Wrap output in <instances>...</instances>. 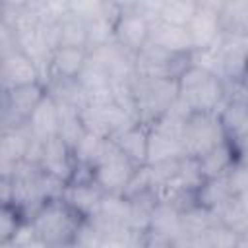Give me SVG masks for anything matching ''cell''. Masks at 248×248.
I'll list each match as a JSON object with an SVG mask.
<instances>
[{
  "instance_id": "1",
  "label": "cell",
  "mask_w": 248,
  "mask_h": 248,
  "mask_svg": "<svg viewBox=\"0 0 248 248\" xmlns=\"http://www.w3.org/2000/svg\"><path fill=\"white\" fill-rule=\"evenodd\" d=\"M176 81L178 99L190 108L192 114H217L227 103V83L190 62L180 72Z\"/></svg>"
},
{
  "instance_id": "2",
  "label": "cell",
  "mask_w": 248,
  "mask_h": 248,
  "mask_svg": "<svg viewBox=\"0 0 248 248\" xmlns=\"http://www.w3.org/2000/svg\"><path fill=\"white\" fill-rule=\"evenodd\" d=\"M134 99L138 122L151 126L178 101L176 78H136Z\"/></svg>"
},
{
  "instance_id": "3",
  "label": "cell",
  "mask_w": 248,
  "mask_h": 248,
  "mask_svg": "<svg viewBox=\"0 0 248 248\" xmlns=\"http://www.w3.org/2000/svg\"><path fill=\"white\" fill-rule=\"evenodd\" d=\"M85 219H81L70 205H66L60 198L45 202L33 215L31 223L37 231V234L46 240L52 246L72 242L79 225Z\"/></svg>"
},
{
  "instance_id": "4",
  "label": "cell",
  "mask_w": 248,
  "mask_h": 248,
  "mask_svg": "<svg viewBox=\"0 0 248 248\" xmlns=\"http://www.w3.org/2000/svg\"><path fill=\"white\" fill-rule=\"evenodd\" d=\"M91 170H93V182L105 194H124L126 186L130 184L132 176L138 170V165H134L110 140L108 149Z\"/></svg>"
},
{
  "instance_id": "5",
  "label": "cell",
  "mask_w": 248,
  "mask_h": 248,
  "mask_svg": "<svg viewBox=\"0 0 248 248\" xmlns=\"http://www.w3.org/2000/svg\"><path fill=\"white\" fill-rule=\"evenodd\" d=\"M223 141H227V138H225V132H223V126L217 114L194 112L188 118L184 134H182L186 157L200 159L202 155L209 153L213 147H217Z\"/></svg>"
},
{
  "instance_id": "6",
  "label": "cell",
  "mask_w": 248,
  "mask_h": 248,
  "mask_svg": "<svg viewBox=\"0 0 248 248\" xmlns=\"http://www.w3.org/2000/svg\"><path fill=\"white\" fill-rule=\"evenodd\" d=\"M151 25L153 23L138 10L136 2H120V14L114 23V43L136 56L149 45Z\"/></svg>"
},
{
  "instance_id": "7",
  "label": "cell",
  "mask_w": 248,
  "mask_h": 248,
  "mask_svg": "<svg viewBox=\"0 0 248 248\" xmlns=\"http://www.w3.org/2000/svg\"><path fill=\"white\" fill-rule=\"evenodd\" d=\"M48 93L45 83H31L2 91V128H16L27 124L31 112Z\"/></svg>"
},
{
  "instance_id": "8",
  "label": "cell",
  "mask_w": 248,
  "mask_h": 248,
  "mask_svg": "<svg viewBox=\"0 0 248 248\" xmlns=\"http://www.w3.org/2000/svg\"><path fill=\"white\" fill-rule=\"evenodd\" d=\"M81 122L85 132L101 136L105 140H112L130 124L138 122L128 110H124L116 103L105 105H85L81 108Z\"/></svg>"
},
{
  "instance_id": "9",
  "label": "cell",
  "mask_w": 248,
  "mask_h": 248,
  "mask_svg": "<svg viewBox=\"0 0 248 248\" xmlns=\"http://www.w3.org/2000/svg\"><path fill=\"white\" fill-rule=\"evenodd\" d=\"M219 8H221V2L202 0L198 4V10H196L192 21L186 27L194 50L207 48V46L221 43L223 31H221V21H219Z\"/></svg>"
},
{
  "instance_id": "10",
  "label": "cell",
  "mask_w": 248,
  "mask_h": 248,
  "mask_svg": "<svg viewBox=\"0 0 248 248\" xmlns=\"http://www.w3.org/2000/svg\"><path fill=\"white\" fill-rule=\"evenodd\" d=\"M0 78H2V91L31 85V83H45L43 72L27 54L14 48L6 54H0Z\"/></svg>"
},
{
  "instance_id": "11",
  "label": "cell",
  "mask_w": 248,
  "mask_h": 248,
  "mask_svg": "<svg viewBox=\"0 0 248 248\" xmlns=\"http://www.w3.org/2000/svg\"><path fill=\"white\" fill-rule=\"evenodd\" d=\"M39 170L48 174L50 178L68 184L74 176L76 163L72 157V147L62 140V138H50L43 141L41 147V157H39Z\"/></svg>"
},
{
  "instance_id": "12",
  "label": "cell",
  "mask_w": 248,
  "mask_h": 248,
  "mask_svg": "<svg viewBox=\"0 0 248 248\" xmlns=\"http://www.w3.org/2000/svg\"><path fill=\"white\" fill-rule=\"evenodd\" d=\"M33 134L23 126L16 128H2V140H0V172L2 178H10L19 163L25 161L29 147L33 143Z\"/></svg>"
},
{
  "instance_id": "13",
  "label": "cell",
  "mask_w": 248,
  "mask_h": 248,
  "mask_svg": "<svg viewBox=\"0 0 248 248\" xmlns=\"http://www.w3.org/2000/svg\"><path fill=\"white\" fill-rule=\"evenodd\" d=\"M227 141L240 157H248V103L229 101L217 112Z\"/></svg>"
},
{
  "instance_id": "14",
  "label": "cell",
  "mask_w": 248,
  "mask_h": 248,
  "mask_svg": "<svg viewBox=\"0 0 248 248\" xmlns=\"http://www.w3.org/2000/svg\"><path fill=\"white\" fill-rule=\"evenodd\" d=\"M89 60L87 48H74V46H58L48 62L46 68V87L54 81H74L83 72Z\"/></svg>"
},
{
  "instance_id": "15",
  "label": "cell",
  "mask_w": 248,
  "mask_h": 248,
  "mask_svg": "<svg viewBox=\"0 0 248 248\" xmlns=\"http://www.w3.org/2000/svg\"><path fill=\"white\" fill-rule=\"evenodd\" d=\"M147 236L159 238L163 242H169L172 248L182 240L184 227H182V209L174 203H163L155 202L151 211V223Z\"/></svg>"
},
{
  "instance_id": "16",
  "label": "cell",
  "mask_w": 248,
  "mask_h": 248,
  "mask_svg": "<svg viewBox=\"0 0 248 248\" xmlns=\"http://www.w3.org/2000/svg\"><path fill=\"white\" fill-rule=\"evenodd\" d=\"M105 192L93 182V180H83V182H68L60 194V200L70 205L81 219H93L101 207Z\"/></svg>"
},
{
  "instance_id": "17",
  "label": "cell",
  "mask_w": 248,
  "mask_h": 248,
  "mask_svg": "<svg viewBox=\"0 0 248 248\" xmlns=\"http://www.w3.org/2000/svg\"><path fill=\"white\" fill-rule=\"evenodd\" d=\"M27 128L31 130L33 138L39 141H46L50 138H56L60 132V110L56 99L46 93L43 101L37 105V108L31 112L27 120Z\"/></svg>"
},
{
  "instance_id": "18",
  "label": "cell",
  "mask_w": 248,
  "mask_h": 248,
  "mask_svg": "<svg viewBox=\"0 0 248 248\" xmlns=\"http://www.w3.org/2000/svg\"><path fill=\"white\" fill-rule=\"evenodd\" d=\"M186 157L184 143L180 138L165 134L161 130L149 128V141H147V163L149 167L163 165V163H174Z\"/></svg>"
},
{
  "instance_id": "19",
  "label": "cell",
  "mask_w": 248,
  "mask_h": 248,
  "mask_svg": "<svg viewBox=\"0 0 248 248\" xmlns=\"http://www.w3.org/2000/svg\"><path fill=\"white\" fill-rule=\"evenodd\" d=\"M114 145L138 167L147 163V141H149V126L141 122H134L124 128L120 134L112 138Z\"/></svg>"
},
{
  "instance_id": "20",
  "label": "cell",
  "mask_w": 248,
  "mask_h": 248,
  "mask_svg": "<svg viewBox=\"0 0 248 248\" xmlns=\"http://www.w3.org/2000/svg\"><path fill=\"white\" fill-rule=\"evenodd\" d=\"M149 45H155L174 56H190V52L194 50L186 27H176L163 21H155L151 25Z\"/></svg>"
},
{
  "instance_id": "21",
  "label": "cell",
  "mask_w": 248,
  "mask_h": 248,
  "mask_svg": "<svg viewBox=\"0 0 248 248\" xmlns=\"http://www.w3.org/2000/svg\"><path fill=\"white\" fill-rule=\"evenodd\" d=\"M238 159H240V155L236 153V149L229 141H223L217 147H213L209 153L202 155L198 159V165H200V172H202L203 180H207V178L225 176Z\"/></svg>"
},
{
  "instance_id": "22",
  "label": "cell",
  "mask_w": 248,
  "mask_h": 248,
  "mask_svg": "<svg viewBox=\"0 0 248 248\" xmlns=\"http://www.w3.org/2000/svg\"><path fill=\"white\" fill-rule=\"evenodd\" d=\"M219 21L225 37L248 39V0L221 2Z\"/></svg>"
},
{
  "instance_id": "23",
  "label": "cell",
  "mask_w": 248,
  "mask_h": 248,
  "mask_svg": "<svg viewBox=\"0 0 248 248\" xmlns=\"http://www.w3.org/2000/svg\"><path fill=\"white\" fill-rule=\"evenodd\" d=\"M108 143L110 140H105L91 132H83L78 143L72 147V157H74L76 167L93 169L99 163V159L105 155V151L108 149Z\"/></svg>"
},
{
  "instance_id": "24",
  "label": "cell",
  "mask_w": 248,
  "mask_h": 248,
  "mask_svg": "<svg viewBox=\"0 0 248 248\" xmlns=\"http://www.w3.org/2000/svg\"><path fill=\"white\" fill-rule=\"evenodd\" d=\"M229 198H232V192L229 188L227 176H219V178H207L200 184V188L194 194V203L203 209L215 211Z\"/></svg>"
},
{
  "instance_id": "25",
  "label": "cell",
  "mask_w": 248,
  "mask_h": 248,
  "mask_svg": "<svg viewBox=\"0 0 248 248\" xmlns=\"http://www.w3.org/2000/svg\"><path fill=\"white\" fill-rule=\"evenodd\" d=\"M198 0H161L159 21L176 27H188L198 10Z\"/></svg>"
},
{
  "instance_id": "26",
  "label": "cell",
  "mask_w": 248,
  "mask_h": 248,
  "mask_svg": "<svg viewBox=\"0 0 248 248\" xmlns=\"http://www.w3.org/2000/svg\"><path fill=\"white\" fill-rule=\"evenodd\" d=\"M58 46H74L87 48V21L68 16L58 25Z\"/></svg>"
},
{
  "instance_id": "27",
  "label": "cell",
  "mask_w": 248,
  "mask_h": 248,
  "mask_svg": "<svg viewBox=\"0 0 248 248\" xmlns=\"http://www.w3.org/2000/svg\"><path fill=\"white\" fill-rule=\"evenodd\" d=\"M213 215H215V221H217L219 225L229 227V229H232V231H236V232H240V234H242V232L246 231V227H248V215H246V211L242 209V205H240V202H238L236 196L229 198L223 205H219V207L213 211Z\"/></svg>"
},
{
  "instance_id": "28",
  "label": "cell",
  "mask_w": 248,
  "mask_h": 248,
  "mask_svg": "<svg viewBox=\"0 0 248 248\" xmlns=\"http://www.w3.org/2000/svg\"><path fill=\"white\" fill-rule=\"evenodd\" d=\"M223 41V39H221ZM190 64L205 70L207 74L215 76L221 79V72H223V54H221V43L213 45V46H207V48H198V50H192L190 56H188Z\"/></svg>"
},
{
  "instance_id": "29",
  "label": "cell",
  "mask_w": 248,
  "mask_h": 248,
  "mask_svg": "<svg viewBox=\"0 0 248 248\" xmlns=\"http://www.w3.org/2000/svg\"><path fill=\"white\" fill-rule=\"evenodd\" d=\"M112 6L114 2L105 0H70V14L89 23L101 16H107L112 10Z\"/></svg>"
},
{
  "instance_id": "30",
  "label": "cell",
  "mask_w": 248,
  "mask_h": 248,
  "mask_svg": "<svg viewBox=\"0 0 248 248\" xmlns=\"http://www.w3.org/2000/svg\"><path fill=\"white\" fill-rule=\"evenodd\" d=\"M23 213L14 205H2L0 209V242H8L23 221Z\"/></svg>"
},
{
  "instance_id": "31",
  "label": "cell",
  "mask_w": 248,
  "mask_h": 248,
  "mask_svg": "<svg viewBox=\"0 0 248 248\" xmlns=\"http://www.w3.org/2000/svg\"><path fill=\"white\" fill-rule=\"evenodd\" d=\"M225 176L232 196H238L242 190H246L248 188V157H240Z\"/></svg>"
},
{
  "instance_id": "32",
  "label": "cell",
  "mask_w": 248,
  "mask_h": 248,
  "mask_svg": "<svg viewBox=\"0 0 248 248\" xmlns=\"http://www.w3.org/2000/svg\"><path fill=\"white\" fill-rule=\"evenodd\" d=\"M19 248H54V246L48 244L46 240H43L41 236H37V238H33L31 242H27V244H23V246H19Z\"/></svg>"
},
{
  "instance_id": "33",
  "label": "cell",
  "mask_w": 248,
  "mask_h": 248,
  "mask_svg": "<svg viewBox=\"0 0 248 248\" xmlns=\"http://www.w3.org/2000/svg\"><path fill=\"white\" fill-rule=\"evenodd\" d=\"M236 198H238V202H240L242 209H244V211H246V215H248V188H246V190H242Z\"/></svg>"
},
{
  "instance_id": "34",
  "label": "cell",
  "mask_w": 248,
  "mask_h": 248,
  "mask_svg": "<svg viewBox=\"0 0 248 248\" xmlns=\"http://www.w3.org/2000/svg\"><path fill=\"white\" fill-rule=\"evenodd\" d=\"M236 248H248V232H242L240 234V240H238Z\"/></svg>"
},
{
  "instance_id": "35",
  "label": "cell",
  "mask_w": 248,
  "mask_h": 248,
  "mask_svg": "<svg viewBox=\"0 0 248 248\" xmlns=\"http://www.w3.org/2000/svg\"><path fill=\"white\" fill-rule=\"evenodd\" d=\"M54 248H79V246L72 240V242H66V244H58V246H54Z\"/></svg>"
},
{
  "instance_id": "36",
  "label": "cell",
  "mask_w": 248,
  "mask_h": 248,
  "mask_svg": "<svg viewBox=\"0 0 248 248\" xmlns=\"http://www.w3.org/2000/svg\"><path fill=\"white\" fill-rule=\"evenodd\" d=\"M240 81H242V83H244V87H246V89H248V72H246V76H244V78H242V79H240Z\"/></svg>"
},
{
  "instance_id": "37",
  "label": "cell",
  "mask_w": 248,
  "mask_h": 248,
  "mask_svg": "<svg viewBox=\"0 0 248 248\" xmlns=\"http://www.w3.org/2000/svg\"><path fill=\"white\" fill-rule=\"evenodd\" d=\"M0 248H14L10 242H0Z\"/></svg>"
},
{
  "instance_id": "38",
  "label": "cell",
  "mask_w": 248,
  "mask_h": 248,
  "mask_svg": "<svg viewBox=\"0 0 248 248\" xmlns=\"http://www.w3.org/2000/svg\"><path fill=\"white\" fill-rule=\"evenodd\" d=\"M246 60H248V46H246Z\"/></svg>"
},
{
  "instance_id": "39",
  "label": "cell",
  "mask_w": 248,
  "mask_h": 248,
  "mask_svg": "<svg viewBox=\"0 0 248 248\" xmlns=\"http://www.w3.org/2000/svg\"><path fill=\"white\" fill-rule=\"evenodd\" d=\"M244 232H248V227H246V231H244Z\"/></svg>"
}]
</instances>
